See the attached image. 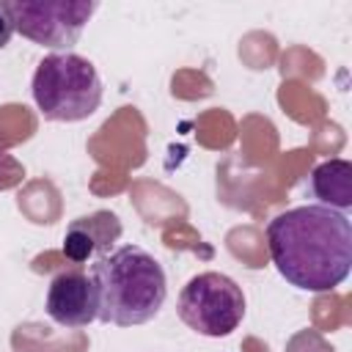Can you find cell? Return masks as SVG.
Instances as JSON below:
<instances>
[{"mask_svg": "<svg viewBox=\"0 0 352 352\" xmlns=\"http://www.w3.org/2000/svg\"><path fill=\"white\" fill-rule=\"evenodd\" d=\"M96 289V319L116 327H135L151 322L168 297V278L162 264L140 245H118L99 256L91 267Z\"/></svg>", "mask_w": 352, "mask_h": 352, "instance_id": "2", "label": "cell"}, {"mask_svg": "<svg viewBox=\"0 0 352 352\" xmlns=\"http://www.w3.org/2000/svg\"><path fill=\"white\" fill-rule=\"evenodd\" d=\"M311 195L336 212L352 206V162L349 160H324L311 170L308 179Z\"/></svg>", "mask_w": 352, "mask_h": 352, "instance_id": "8", "label": "cell"}, {"mask_svg": "<svg viewBox=\"0 0 352 352\" xmlns=\"http://www.w3.org/2000/svg\"><path fill=\"white\" fill-rule=\"evenodd\" d=\"M3 162H8V154H6V146L0 143V165H3Z\"/></svg>", "mask_w": 352, "mask_h": 352, "instance_id": "10", "label": "cell"}, {"mask_svg": "<svg viewBox=\"0 0 352 352\" xmlns=\"http://www.w3.org/2000/svg\"><path fill=\"white\" fill-rule=\"evenodd\" d=\"M267 250L286 283L324 294L338 289L352 267V223L344 212L305 204L267 223Z\"/></svg>", "mask_w": 352, "mask_h": 352, "instance_id": "1", "label": "cell"}, {"mask_svg": "<svg viewBox=\"0 0 352 352\" xmlns=\"http://www.w3.org/2000/svg\"><path fill=\"white\" fill-rule=\"evenodd\" d=\"M121 231H124V226H121L118 214L110 209L82 214V217L72 220L63 234V256L77 267L91 258L96 261L99 256L113 250V245L121 239Z\"/></svg>", "mask_w": 352, "mask_h": 352, "instance_id": "7", "label": "cell"}, {"mask_svg": "<svg viewBox=\"0 0 352 352\" xmlns=\"http://www.w3.org/2000/svg\"><path fill=\"white\" fill-rule=\"evenodd\" d=\"M16 30H14V22H11V14H8V8H6V3H0V50L11 41V36H14Z\"/></svg>", "mask_w": 352, "mask_h": 352, "instance_id": "9", "label": "cell"}, {"mask_svg": "<svg viewBox=\"0 0 352 352\" xmlns=\"http://www.w3.org/2000/svg\"><path fill=\"white\" fill-rule=\"evenodd\" d=\"M44 311L55 324H60L66 330L88 327L96 319V311H99L96 289H94L91 275L77 264H72L69 270L55 272L50 286H47Z\"/></svg>", "mask_w": 352, "mask_h": 352, "instance_id": "6", "label": "cell"}, {"mask_svg": "<svg viewBox=\"0 0 352 352\" xmlns=\"http://www.w3.org/2000/svg\"><path fill=\"white\" fill-rule=\"evenodd\" d=\"M6 8L22 38L55 52H72L99 6L91 0H11Z\"/></svg>", "mask_w": 352, "mask_h": 352, "instance_id": "5", "label": "cell"}, {"mask_svg": "<svg viewBox=\"0 0 352 352\" xmlns=\"http://www.w3.org/2000/svg\"><path fill=\"white\" fill-rule=\"evenodd\" d=\"M245 311H248V300L242 286L226 272H214V270L192 275L182 286L176 302L179 319L190 330L206 338L231 336L242 324Z\"/></svg>", "mask_w": 352, "mask_h": 352, "instance_id": "4", "label": "cell"}, {"mask_svg": "<svg viewBox=\"0 0 352 352\" xmlns=\"http://www.w3.org/2000/svg\"><path fill=\"white\" fill-rule=\"evenodd\" d=\"M30 94L47 121L74 124L99 110L104 85L88 58L77 52H50L33 72Z\"/></svg>", "mask_w": 352, "mask_h": 352, "instance_id": "3", "label": "cell"}]
</instances>
